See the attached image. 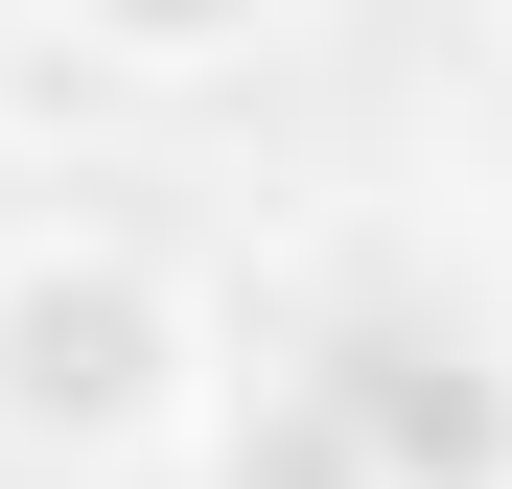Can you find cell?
Instances as JSON below:
<instances>
[{"mask_svg":"<svg viewBox=\"0 0 512 489\" xmlns=\"http://www.w3.org/2000/svg\"><path fill=\"white\" fill-rule=\"evenodd\" d=\"M187 420H210V303L94 210L0 233V466L94 489V466H187Z\"/></svg>","mask_w":512,"mask_h":489,"instance_id":"obj_1","label":"cell"},{"mask_svg":"<svg viewBox=\"0 0 512 489\" xmlns=\"http://www.w3.org/2000/svg\"><path fill=\"white\" fill-rule=\"evenodd\" d=\"M303 350L350 373V420L396 489H512V326L419 257V233H350V257L303 280Z\"/></svg>","mask_w":512,"mask_h":489,"instance_id":"obj_2","label":"cell"},{"mask_svg":"<svg viewBox=\"0 0 512 489\" xmlns=\"http://www.w3.org/2000/svg\"><path fill=\"white\" fill-rule=\"evenodd\" d=\"M187 489H396L373 466V420H350V373L303 350H256V373H210V420H187Z\"/></svg>","mask_w":512,"mask_h":489,"instance_id":"obj_3","label":"cell"},{"mask_svg":"<svg viewBox=\"0 0 512 489\" xmlns=\"http://www.w3.org/2000/svg\"><path fill=\"white\" fill-rule=\"evenodd\" d=\"M94 70H140V94H187V70H256V47H303V0H47Z\"/></svg>","mask_w":512,"mask_h":489,"instance_id":"obj_4","label":"cell"},{"mask_svg":"<svg viewBox=\"0 0 512 489\" xmlns=\"http://www.w3.org/2000/svg\"><path fill=\"white\" fill-rule=\"evenodd\" d=\"M489 24H512V0H489Z\"/></svg>","mask_w":512,"mask_h":489,"instance_id":"obj_5","label":"cell"}]
</instances>
